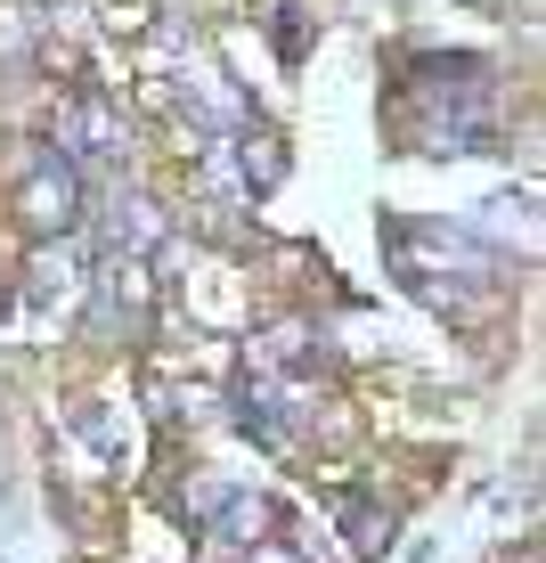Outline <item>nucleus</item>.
<instances>
[{
    "label": "nucleus",
    "mask_w": 546,
    "mask_h": 563,
    "mask_svg": "<svg viewBox=\"0 0 546 563\" xmlns=\"http://www.w3.org/2000/svg\"><path fill=\"white\" fill-rule=\"evenodd\" d=\"M49 147L66 155L74 172H90V164H123V147H131V131H123V107L107 99V90H74L66 107H57V123H49Z\"/></svg>",
    "instance_id": "f257e3e1"
},
{
    "label": "nucleus",
    "mask_w": 546,
    "mask_h": 563,
    "mask_svg": "<svg viewBox=\"0 0 546 563\" xmlns=\"http://www.w3.org/2000/svg\"><path fill=\"white\" fill-rule=\"evenodd\" d=\"M16 212H25L33 238H66V229L82 221V172H74L57 147H49V155H33L25 188H16Z\"/></svg>",
    "instance_id": "f03ea898"
},
{
    "label": "nucleus",
    "mask_w": 546,
    "mask_h": 563,
    "mask_svg": "<svg viewBox=\"0 0 546 563\" xmlns=\"http://www.w3.org/2000/svg\"><path fill=\"white\" fill-rule=\"evenodd\" d=\"M66 295H82V254H74V238H42L33 245V262H25V302H66Z\"/></svg>",
    "instance_id": "7ed1b4c3"
},
{
    "label": "nucleus",
    "mask_w": 546,
    "mask_h": 563,
    "mask_svg": "<svg viewBox=\"0 0 546 563\" xmlns=\"http://www.w3.org/2000/svg\"><path fill=\"white\" fill-rule=\"evenodd\" d=\"M164 212H155L147 197H114V212H107V254L114 262H140L147 245H164Z\"/></svg>",
    "instance_id": "20e7f679"
},
{
    "label": "nucleus",
    "mask_w": 546,
    "mask_h": 563,
    "mask_svg": "<svg viewBox=\"0 0 546 563\" xmlns=\"http://www.w3.org/2000/svg\"><path fill=\"white\" fill-rule=\"evenodd\" d=\"M343 539H350V555H359V563H376L383 548H392V515H383L367 490H343Z\"/></svg>",
    "instance_id": "39448f33"
},
{
    "label": "nucleus",
    "mask_w": 546,
    "mask_h": 563,
    "mask_svg": "<svg viewBox=\"0 0 546 563\" xmlns=\"http://www.w3.org/2000/svg\"><path fill=\"white\" fill-rule=\"evenodd\" d=\"M278 172H286L278 140H269V131H245V140H237V188H245V197H253V188H278Z\"/></svg>",
    "instance_id": "423d86ee"
},
{
    "label": "nucleus",
    "mask_w": 546,
    "mask_h": 563,
    "mask_svg": "<svg viewBox=\"0 0 546 563\" xmlns=\"http://www.w3.org/2000/svg\"><path fill=\"white\" fill-rule=\"evenodd\" d=\"M302 42H310V33H302V16L286 9V25H278V49H286V57H302Z\"/></svg>",
    "instance_id": "0eeeda50"
}]
</instances>
